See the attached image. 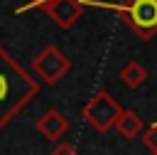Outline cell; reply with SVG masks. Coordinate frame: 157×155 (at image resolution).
Instances as JSON below:
<instances>
[{"instance_id": "9c48e42d", "label": "cell", "mask_w": 157, "mask_h": 155, "mask_svg": "<svg viewBox=\"0 0 157 155\" xmlns=\"http://www.w3.org/2000/svg\"><path fill=\"white\" fill-rule=\"evenodd\" d=\"M142 140H145V145L152 150V153H157V123H152L147 130H145V135H142Z\"/></svg>"}, {"instance_id": "8992f818", "label": "cell", "mask_w": 157, "mask_h": 155, "mask_svg": "<svg viewBox=\"0 0 157 155\" xmlns=\"http://www.w3.org/2000/svg\"><path fill=\"white\" fill-rule=\"evenodd\" d=\"M66 128H69V118H66L61 111H56V108L44 111V113L39 116V121H37L39 135H42L44 140H52V143H56V140L66 133Z\"/></svg>"}, {"instance_id": "8fae6325", "label": "cell", "mask_w": 157, "mask_h": 155, "mask_svg": "<svg viewBox=\"0 0 157 155\" xmlns=\"http://www.w3.org/2000/svg\"><path fill=\"white\" fill-rule=\"evenodd\" d=\"M152 155H157V153H152Z\"/></svg>"}, {"instance_id": "3957f363", "label": "cell", "mask_w": 157, "mask_h": 155, "mask_svg": "<svg viewBox=\"0 0 157 155\" xmlns=\"http://www.w3.org/2000/svg\"><path fill=\"white\" fill-rule=\"evenodd\" d=\"M120 111H123L120 103H118L105 89L96 91V93L83 103V108H81L86 123H88L91 128H96L98 133H108V130L113 128L115 118L120 116Z\"/></svg>"}, {"instance_id": "7a4b0ae2", "label": "cell", "mask_w": 157, "mask_h": 155, "mask_svg": "<svg viewBox=\"0 0 157 155\" xmlns=\"http://www.w3.org/2000/svg\"><path fill=\"white\" fill-rule=\"evenodd\" d=\"M83 5H96V7H105L118 12L125 25L142 39L150 42L157 34V0H128V2H103V0H81Z\"/></svg>"}, {"instance_id": "52a82bcc", "label": "cell", "mask_w": 157, "mask_h": 155, "mask_svg": "<svg viewBox=\"0 0 157 155\" xmlns=\"http://www.w3.org/2000/svg\"><path fill=\"white\" fill-rule=\"evenodd\" d=\"M113 128H118V133L125 138V140H132V138H137V133L142 130V118L135 113V111H120V116L115 118V123H113Z\"/></svg>"}, {"instance_id": "ba28073f", "label": "cell", "mask_w": 157, "mask_h": 155, "mask_svg": "<svg viewBox=\"0 0 157 155\" xmlns=\"http://www.w3.org/2000/svg\"><path fill=\"white\" fill-rule=\"evenodd\" d=\"M118 76H120V81H123L125 86L137 89V86H142V84L147 81V69H145L137 59H130V62H125V64L120 66Z\"/></svg>"}, {"instance_id": "5b68a950", "label": "cell", "mask_w": 157, "mask_h": 155, "mask_svg": "<svg viewBox=\"0 0 157 155\" xmlns=\"http://www.w3.org/2000/svg\"><path fill=\"white\" fill-rule=\"evenodd\" d=\"M69 69H71L69 57H66L59 47H54V44L44 47V49L32 59V71H34L44 84H56V81H61V79L69 74Z\"/></svg>"}, {"instance_id": "277c9868", "label": "cell", "mask_w": 157, "mask_h": 155, "mask_svg": "<svg viewBox=\"0 0 157 155\" xmlns=\"http://www.w3.org/2000/svg\"><path fill=\"white\" fill-rule=\"evenodd\" d=\"M32 7L44 10L59 30L74 27L83 15V2L81 0H27L22 7H17V12H25V10H32Z\"/></svg>"}, {"instance_id": "6da1fadb", "label": "cell", "mask_w": 157, "mask_h": 155, "mask_svg": "<svg viewBox=\"0 0 157 155\" xmlns=\"http://www.w3.org/2000/svg\"><path fill=\"white\" fill-rule=\"evenodd\" d=\"M39 93V81L0 44V130Z\"/></svg>"}, {"instance_id": "30bf717a", "label": "cell", "mask_w": 157, "mask_h": 155, "mask_svg": "<svg viewBox=\"0 0 157 155\" xmlns=\"http://www.w3.org/2000/svg\"><path fill=\"white\" fill-rule=\"evenodd\" d=\"M52 155H76V148H74L71 143H64V140H59V143L52 148Z\"/></svg>"}]
</instances>
